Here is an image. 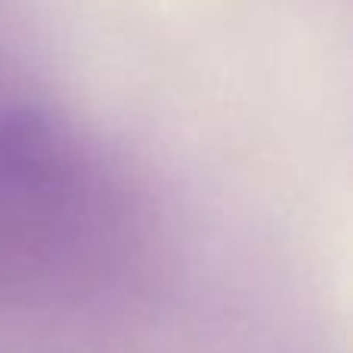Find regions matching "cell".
I'll return each mask as SVG.
<instances>
[]
</instances>
